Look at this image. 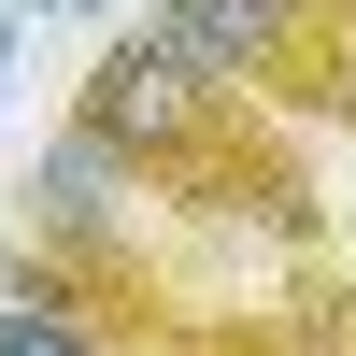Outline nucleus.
<instances>
[{
  "mask_svg": "<svg viewBox=\"0 0 356 356\" xmlns=\"http://www.w3.org/2000/svg\"><path fill=\"white\" fill-rule=\"evenodd\" d=\"M157 43L186 57V72H214L228 100H257V86H300L314 72L328 0H157Z\"/></svg>",
  "mask_w": 356,
  "mask_h": 356,
  "instance_id": "2",
  "label": "nucleus"
},
{
  "mask_svg": "<svg viewBox=\"0 0 356 356\" xmlns=\"http://www.w3.org/2000/svg\"><path fill=\"white\" fill-rule=\"evenodd\" d=\"M15 15H29V0H15Z\"/></svg>",
  "mask_w": 356,
  "mask_h": 356,
  "instance_id": "5",
  "label": "nucleus"
},
{
  "mask_svg": "<svg viewBox=\"0 0 356 356\" xmlns=\"http://www.w3.org/2000/svg\"><path fill=\"white\" fill-rule=\"evenodd\" d=\"M0 356H100V342H86L72 314H57L43 285H29V300H0Z\"/></svg>",
  "mask_w": 356,
  "mask_h": 356,
  "instance_id": "4",
  "label": "nucleus"
},
{
  "mask_svg": "<svg viewBox=\"0 0 356 356\" xmlns=\"http://www.w3.org/2000/svg\"><path fill=\"white\" fill-rule=\"evenodd\" d=\"M129 200H143V171L114 157L100 129H72V143L43 157V228H57V243H100V228L129 214Z\"/></svg>",
  "mask_w": 356,
  "mask_h": 356,
  "instance_id": "3",
  "label": "nucleus"
},
{
  "mask_svg": "<svg viewBox=\"0 0 356 356\" xmlns=\"http://www.w3.org/2000/svg\"><path fill=\"white\" fill-rule=\"evenodd\" d=\"M72 129H100L129 171L214 186V171H228V143H243V100H228L214 72H186V57L157 43V15H143V29H114V43L86 57V100H72Z\"/></svg>",
  "mask_w": 356,
  "mask_h": 356,
  "instance_id": "1",
  "label": "nucleus"
}]
</instances>
